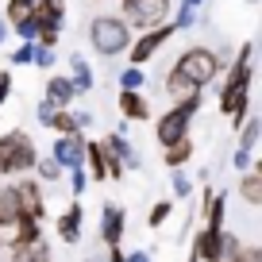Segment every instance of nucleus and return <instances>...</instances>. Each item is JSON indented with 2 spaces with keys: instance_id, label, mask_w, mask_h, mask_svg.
<instances>
[{
  "instance_id": "1",
  "label": "nucleus",
  "mask_w": 262,
  "mask_h": 262,
  "mask_svg": "<svg viewBox=\"0 0 262 262\" xmlns=\"http://www.w3.org/2000/svg\"><path fill=\"white\" fill-rule=\"evenodd\" d=\"M220 70H224V62H220V54H216V50H208V47H189L185 54L173 62L170 77H166V93H170L173 100L189 97V93H201L205 85H212L216 77H220Z\"/></svg>"
},
{
  "instance_id": "2",
  "label": "nucleus",
  "mask_w": 262,
  "mask_h": 262,
  "mask_svg": "<svg viewBox=\"0 0 262 262\" xmlns=\"http://www.w3.org/2000/svg\"><path fill=\"white\" fill-rule=\"evenodd\" d=\"M254 47L243 42L239 47V58L231 62L228 77H224V89H220V112L231 116V127L247 120V104H251V74H254Z\"/></svg>"
},
{
  "instance_id": "3",
  "label": "nucleus",
  "mask_w": 262,
  "mask_h": 262,
  "mask_svg": "<svg viewBox=\"0 0 262 262\" xmlns=\"http://www.w3.org/2000/svg\"><path fill=\"white\" fill-rule=\"evenodd\" d=\"M35 158H39V150H35L27 131L0 135V181L4 178H24L27 170H35Z\"/></svg>"
},
{
  "instance_id": "4",
  "label": "nucleus",
  "mask_w": 262,
  "mask_h": 262,
  "mask_svg": "<svg viewBox=\"0 0 262 262\" xmlns=\"http://www.w3.org/2000/svg\"><path fill=\"white\" fill-rule=\"evenodd\" d=\"M201 104H205V93H189V97L173 100V108L158 120V127H155L158 143H162V147H170V143L185 139V135H189V123H193V116L201 112Z\"/></svg>"
},
{
  "instance_id": "5",
  "label": "nucleus",
  "mask_w": 262,
  "mask_h": 262,
  "mask_svg": "<svg viewBox=\"0 0 262 262\" xmlns=\"http://www.w3.org/2000/svg\"><path fill=\"white\" fill-rule=\"evenodd\" d=\"M89 42L100 58H116L131 47V27L120 16H97L89 24Z\"/></svg>"
},
{
  "instance_id": "6",
  "label": "nucleus",
  "mask_w": 262,
  "mask_h": 262,
  "mask_svg": "<svg viewBox=\"0 0 262 262\" xmlns=\"http://www.w3.org/2000/svg\"><path fill=\"white\" fill-rule=\"evenodd\" d=\"M170 16V0H120V19L131 31H155Z\"/></svg>"
},
{
  "instance_id": "7",
  "label": "nucleus",
  "mask_w": 262,
  "mask_h": 262,
  "mask_svg": "<svg viewBox=\"0 0 262 262\" xmlns=\"http://www.w3.org/2000/svg\"><path fill=\"white\" fill-rule=\"evenodd\" d=\"M12 196H16V208H19V220H42L47 212V196H42V181L35 178H16V185H8Z\"/></svg>"
},
{
  "instance_id": "8",
  "label": "nucleus",
  "mask_w": 262,
  "mask_h": 262,
  "mask_svg": "<svg viewBox=\"0 0 262 262\" xmlns=\"http://www.w3.org/2000/svg\"><path fill=\"white\" fill-rule=\"evenodd\" d=\"M173 35H178V31H173L170 24L155 27V31H143L139 39H135V42H131V47H127V54H131V66H139V70H143V62H150V58H155L158 50H162L166 42L173 39Z\"/></svg>"
},
{
  "instance_id": "9",
  "label": "nucleus",
  "mask_w": 262,
  "mask_h": 262,
  "mask_svg": "<svg viewBox=\"0 0 262 262\" xmlns=\"http://www.w3.org/2000/svg\"><path fill=\"white\" fill-rule=\"evenodd\" d=\"M85 143H89V139H85L81 131H74V135H58L50 158H54L62 170H81V166H85Z\"/></svg>"
},
{
  "instance_id": "10",
  "label": "nucleus",
  "mask_w": 262,
  "mask_h": 262,
  "mask_svg": "<svg viewBox=\"0 0 262 262\" xmlns=\"http://www.w3.org/2000/svg\"><path fill=\"white\" fill-rule=\"evenodd\" d=\"M196 262H224V228H201L193 235Z\"/></svg>"
},
{
  "instance_id": "11",
  "label": "nucleus",
  "mask_w": 262,
  "mask_h": 262,
  "mask_svg": "<svg viewBox=\"0 0 262 262\" xmlns=\"http://www.w3.org/2000/svg\"><path fill=\"white\" fill-rule=\"evenodd\" d=\"M100 239H104V247L123 243V208L120 205H104V212H100Z\"/></svg>"
},
{
  "instance_id": "12",
  "label": "nucleus",
  "mask_w": 262,
  "mask_h": 262,
  "mask_svg": "<svg viewBox=\"0 0 262 262\" xmlns=\"http://www.w3.org/2000/svg\"><path fill=\"white\" fill-rule=\"evenodd\" d=\"M100 143H104V150L123 166V170H135V166H139V155H135V147L123 139V131H112V135H104Z\"/></svg>"
},
{
  "instance_id": "13",
  "label": "nucleus",
  "mask_w": 262,
  "mask_h": 262,
  "mask_svg": "<svg viewBox=\"0 0 262 262\" xmlns=\"http://www.w3.org/2000/svg\"><path fill=\"white\" fill-rule=\"evenodd\" d=\"M120 116L127 123H143V120H150V104H147V97L143 93H123L120 89Z\"/></svg>"
},
{
  "instance_id": "14",
  "label": "nucleus",
  "mask_w": 262,
  "mask_h": 262,
  "mask_svg": "<svg viewBox=\"0 0 262 262\" xmlns=\"http://www.w3.org/2000/svg\"><path fill=\"white\" fill-rule=\"evenodd\" d=\"M12 254V262H50V247L47 239H35V243H4Z\"/></svg>"
},
{
  "instance_id": "15",
  "label": "nucleus",
  "mask_w": 262,
  "mask_h": 262,
  "mask_svg": "<svg viewBox=\"0 0 262 262\" xmlns=\"http://www.w3.org/2000/svg\"><path fill=\"white\" fill-rule=\"evenodd\" d=\"M81 224H85L81 205H70L62 212V220H58V239H62V243H77V239H81Z\"/></svg>"
},
{
  "instance_id": "16",
  "label": "nucleus",
  "mask_w": 262,
  "mask_h": 262,
  "mask_svg": "<svg viewBox=\"0 0 262 262\" xmlns=\"http://www.w3.org/2000/svg\"><path fill=\"white\" fill-rule=\"evenodd\" d=\"M47 100H50L54 108L74 104V100H77V89H74V81H70V77H50V81H47Z\"/></svg>"
},
{
  "instance_id": "17",
  "label": "nucleus",
  "mask_w": 262,
  "mask_h": 262,
  "mask_svg": "<svg viewBox=\"0 0 262 262\" xmlns=\"http://www.w3.org/2000/svg\"><path fill=\"white\" fill-rule=\"evenodd\" d=\"M70 81H74L77 97L93 89V70H89V62H85V58L77 54V50H74V54H70Z\"/></svg>"
},
{
  "instance_id": "18",
  "label": "nucleus",
  "mask_w": 262,
  "mask_h": 262,
  "mask_svg": "<svg viewBox=\"0 0 262 262\" xmlns=\"http://www.w3.org/2000/svg\"><path fill=\"white\" fill-rule=\"evenodd\" d=\"M85 166H89V173L97 181H108V158H104V147H100V139L85 143Z\"/></svg>"
},
{
  "instance_id": "19",
  "label": "nucleus",
  "mask_w": 262,
  "mask_h": 262,
  "mask_svg": "<svg viewBox=\"0 0 262 262\" xmlns=\"http://www.w3.org/2000/svg\"><path fill=\"white\" fill-rule=\"evenodd\" d=\"M162 150H166V155H162V158H166V166H170V170H181V166L193 158V139L185 135V139L170 143V147H162Z\"/></svg>"
},
{
  "instance_id": "20",
  "label": "nucleus",
  "mask_w": 262,
  "mask_h": 262,
  "mask_svg": "<svg viewBox=\"0 0 262 262\" xmlns=\"http://www.w3.org/2000/svg\"><path fill=\"white\" fill-rule=\"evenodd\" d=\"M239 196L247 205H262V170H247L239 181Z\"/></svg>"
},
{
  "instance_id": "21",
  "label": "nucleus",
  "mask_w": 262,
  "mask_h": 262,
  "mask_svg": "<svg viewBox=\"0 0 262 262\" xmlns=\"http://www.w3.org/2000/svg\"><path fill=\"white\" fill-rule=\"evenodd\" d=\"M19 224V208H16V196H12L8 185H0V231L4 228H16Z\"/></svg>"
},
{
  "instance_id": "22",
  "label": "nucleus",
  "mask_w": 262,
  "mask_h": 262,
  "mask_svg": "<svg viewBox=\"0 0 262 262\" xmlns=\"http://www.w3.org/2000/svg\"><path fill=\"white\" fill-rule=\"evenodd\" d=\"M143 85H147V74H143L139 66H127L120 74V89L123 93H143Z\"/></svg>"
},
{
  "instance_id": "23",
  "label": "nucleus",
  "mask_w": 262,
  "mask_h": 262,
  "mask_svg": "<svg viewBox=\"0 0 262 262\" xmlns=\"http://www.w3.org/2000/svg\"><path fill=\"white\" fill-rule=\"evenodd\" d=\"M258 131H262V123H258V120H243V123H239V150H251V155H254Z\"/></svg>"
},
{
  "instance_id": "24",
  "label": "nucleus",
  "mask_w": 262,
  "mask_h": 262,
  "mask_svg": "<svg viewBox=\"0 0 262 262\" xmlns=\"http://www.w3.org/2000/svg\"><path fill=\"white\" fill-rule=\"evenodd\" d=\"M35 239H42V228L35 220H19L12 228V243H35Z\"/></svg>"
},
{
  "instance_id": "25",
  "label": "nucleus",
  "mask_w": 262,
  "mask_h": 262,
  "mask_svg": "<svg viewBox=\"0 0 262 262\" xmlns=\"http://www.w3.org/2000/svg\"><path fill=\"white\" fill-rule=\"evenodd\" d=\"M35 4H39V0H8V12H4L8 27H12V24H19V19H27V16L35 12Z\"/></svg>"
},
{
  "instance_id": "26",
  "label": "nucleus",
  "mask_w": 262,
  "mask_h": 262,
  "mask_svg": "<svg viewBox=\"0 0 262 262\" xmlns=\"http://www.w3.org/2000/svg\"><path fill=\"white\" fill-rule=\"evenodd\" d=\"M35 170H39V178L47 181V185H54V181H58V178L66 173V170H62V166H58V162H54L50 155H47V158H35Z\"/></svg>"
},
{
  "instance_id": "27",
  "label": "nucleus",
  "mask_w": 262,
  "mask_h": 262,
  "mask_svg": "<svg viewBox=\"0 0 262 262\" xmlns=\"http://www.w3.org/2000/svg\"><path fill=\"white\" fill-rule=\"evenodd\" d=\"M47 127H54L58 135H74V131H77V123H74V112H66V108H58V112L50 116V123H47Z\"/></svg>"
},
{
  "instance_id": "28",
  "label": "nucleus",
  "mask_w": 262,
  "mask_h": 262,
  "mask_svg": "<svg viewBox=\"0 0 262 262\" xmlns=\"http://www.w3.org/2000/svg\"><path fill=\"white\" fill-rule=\"evenodd\" d=\"M224 262H262V251H258V247H247V243H239V247H235V251H231Z\"/></svg>"
},
{
  "instance_id": "29",
  "label": "nucleus",
  "mask_w": 262,
  "mask_h": 262,
  "mask_svg": "<svg viewBox=\"0 0 262 262\" xmlns=\"http://www.w3.org/2000/svg\"><path fill=\"white\" fill-rule=\"evenodd\" d=\"M170 216H173V205H170V201H158V205H155V208H150V216H147V224H150V228H162V224H166V220H170Z\"/></svg>"
},
{
  "instance_id": "30",
  "label": "nucleus",
  "mask_w": 262,
  "mask_h": 262,
  "mask_svg": "<svg viewBox=\"0 0 262 262\" xmlns=\"http://www.w3.org/2000/svg\"><path fill=\"white\" fill-rule=\"evenodd\" d=\"M193 24H196V8H185V4H181V8H178V16L170 19V27H173V31H189Z\"/></svg>"
},
{
  "instance_id": "31",
  "label": "nucleus",
  "mask_w": 262,
  "mask_h": 262,
  "mask_svg": "<svg viewBox=\"0 0 262 262\" xmlns=\"http://www.w3.org/2000/svg\"><path fill=\"white\" fill-rule=\"evenodd\" d=\"M31 66H39V70H50V66H54V50H50V47H35Z\"/></svg>"
},
{
  "instance_id": "32",
  "label": "nucleus",
  "mask_w": 262,
  "mask_h": 262,
  "mask_svg": "<svg viewBox=\"0 0 262 262\" xmlns=\"http://www.w3.org/2000/svg\"><path fill=\"white\" fill-rule=\"evenodd\" d=\"M31 58H35V42H24V47L12 50V62L16 66H31Z\"/></svg>"
},
{
  "instance_id": "33",
  "label": "nucleus",
  "mask_w": 262,
  "mask_h": 262,
  "mask_svg": "<svg viewBox=\"0 0 262 262\" xmlns=\"http://www.w3.org/2000/svg\"><path fill=\"white\" fill-rule=\"evenodd\" d=\"M189 193H193V181H189L181 170H173V196H189Z\"/></svg>"
},
{
  "instance_id": "34",
  "label": "nucleus",
  "mask_w": 262,
  "mask_h": 262,
  "mask_svg": "<svg viewBox=\"0 0 262 262\" xmlns=\"http://www.w3.org/2000/svg\"><path fill=\"white\" fill-rule=\"evenodd\" d=\"M70 189H74V193H85V189H89V173H85V166H81V170H70Z\"/></svg>"
},
{
  "instance_id": "35",
  "label": "nucleus",
  "mask_w": 262,
  "mask_h": 262,
  "mask_svg": "<svg viewBox=\"0 0 262 262\" xmlns=\"http://www.w3.org/2000/svg\"><path fill=\"white\" fill-rule=\"evenodd\" d=\"M251 162H254V155H251V150H235V155H231V166H235V170H251Z\"/></svg>"
},
{
  "instance_id": "36",
  "label": "nucleus",
  "mask_w": 262,
  "mask_h": 262,
  "mask_svg": "<svg viewBox=\"0 0 262 262\" xmlns=\"http://www.w3.org/2000/svg\"><path fill=\"white\" fill-rule=\"evenodd\" d=\"M54 112H58V108L50 104L47 97H42V100H39V108H35V116H39V123H42V127H47V123H50V116H54Z\"/></svg>"
},
{
  "instance_id": "37",
  "label": "nucleus",
  "mask_w": 262,
  "mask_h": 262,
  "mask_svg": "<svg viewBox=\"0 0 262 262\" xmlns=\"http://www.w3.org/2000/svg\"><path fill=\"white\" fill-rule=\"evenodd\" d=\"M8 97H12V74H8V70H0V104H4Z\"/></svg>"
},
{
  "instance_id": "38",
  "label": "nucleus",
  "mask_w": 262,
  "mask_h": 262,
  "mask_svg": "<svg viewBox=\"0 0 262 262\" xmlns=\"http://www.w3.org/2000/svg\"><path fill=\"white\" fill-rule=\"evenodd\" d=\"M74 123H77V131H85V127L93 123V112H77V116H74Z\"/></svg>"
},
{
  "instance_id": "39",
  "label": "nucleus",
  "mask_w": 262,
  "mask_h": 262,
  "mask_svg": "<svg viewBox=\"0 0 262 262\" xmlns=\"http://www.w3.org/2000/svg\"><path fill=\"white\" fill-rule=\"evenodd\" d=\"M123 262H155L147 251H135V254H123Z\"/></svg>"
},
{
  "instance_id": "40",
  "label": "nucleus",
  "mask_w": 262,
  "mask_h": 262,
  "mask_svg": "<svg viewBox=\"0 0 262 262\" xmlns=\"http://www.w3.org/2000/svg\"><path fill=\"white\" fill-rule=\"evenodd\" d=\"M108 262H123V251H120V247H108Z\"/></svg>"
},
{
  "instance_id": "41",
  "label": "nucleus",
  "mask_w": 262,
  "mask_h": 262,
  "mask_svg": "<svg viewBox=\"0 0 262 262\" xmlns=\"http://www.w3.org/2000/svg\"><path fill=\"white\" fill-rule=\"evenodd\" d=\"M8 31H12V27H8V19H0V42L8 39Z\"/></svg>"
},
{
  "instance_id": "42",
  "label": "nucleus",
  "mask_w": 262,
  "mask_h": 262,
  "mask_svg": "<svg viewBox=\"0 0 262 262\" xmlns=\"http://www.w3.org/2000/svg\"><path fill=\"white\" fill-rule=\"evenodd\" d=\"M181 4H185V8H201V4H205V0H181Z\"/></svg>"
},
{
  "instance_id": "43",
  "label": "nucleus",
  "mask_w": 262,
  "mask_h": 262,
  "mask_svg": "<svg viewBox=\"0 0 262 262\" xmlns=\"http://www.w3.org/2000/svg\"><path fill=\"white\" fill-rule=\"evenodd\" d=\"M0 251H4V235H0Z\"/></svg>"
},
{
  "instance_id": "44",
  "label": "nucleus",
  "mask_w": 262,
  "mask_h": 262,
  "mask_svg": "<svg viewBox=\"0 0 262 262\" xmlns=\"http://www.w3.org/2000/svg\"><path fill=\"white\" fill-rule=\"evenodd\" d=\"M93 4H100V0H93Z\"/></svg>"
},
{
  "instance_id": "45",
  "label": "nucleus",
  "mask_w": 262,
  "mask_h": 262,
  "mask_svg": "<svg viewBox=\"0 0 262 262\" xmlns=\"http://www.w3.org/2000/svg\"><path fill=\"white\" fill-rule=\"evenodd\" d=\"M251 4H254V0H251Z\"/></svg>"
}]
</instances>
